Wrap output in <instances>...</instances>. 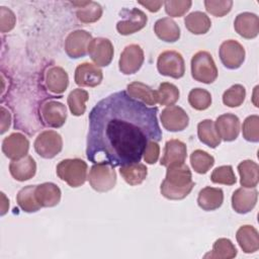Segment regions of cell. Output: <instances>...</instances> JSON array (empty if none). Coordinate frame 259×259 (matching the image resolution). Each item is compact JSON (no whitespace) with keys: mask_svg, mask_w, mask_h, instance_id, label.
Listing matches in <instances>:
<instances>
[{"mask_svg":"<svg viewBox=\"0 0 259 259\" xmlns=\"http://www.w3.org/2000/svg\"><path fill=\"white\" fill-rule=\"evenodd\" d=\"M157 113V107L147 106L124 90L99 100L88 116L87 159L112 167L139 163L148 143L162 139Z\"/></svg>","mask_w":259,"mask_h":259,"instance_id":"1","label":"cell"},{"mask_svg":"<svg viewBox=\"0 0 259 259\" xmlns=\"http://www.w3.org/2000/svg\"><path fill=\"white\" fill-rule=\"evenodd\" d=\"M194 182L192 174L186 164L175 165L167 168L166 177L160 186L161 194L171 200L185 198L192 190Z\"/></svg>","mask_w":259,"mask_h":259,"instance_id":"2","label":"cell"},{"mask_svg":"<svg viewBox=\"0 0 259 259\" xmlns=\"http://www.w3.org/2000/svg\"><path fill=\"white\" fill-rule=\"evenodd\" d=\"M57 175L71 187L83 185L87 179L88 166L85 161L75 159L62 160L56 168Z\"/></svg>","mask_w":259,"mask_h":259,"instance_id":"3","label":"cell"},{"mask_svg":"<svg viewBox=\"0 0 259 259\" xmlns=\"http://www.w3.org/2000/svg\"><path fill=\"white\" fill-rule=\"evenodd\" d=\"M191 76L195 81L210 84L218 78V68L211 55L205 51L197 52L191 59Z\"/></svg>","mask_w":259,"mask_h":259,"instance_id":"4","label":"cell"},{"mask_svg":"<svg viewBox=\"0 0 259 259\" xmlns=\"http://www.w3.org/2000/svg\"><path fill=\"white\" fill-rule=\"evenodd\" d=\"M88 180L94 190L98 192L108 191L112 189L116 183L114 167L106 163H95L90 169Z\"/></svg>","mask_w":259,"mask_h":259,"instance_id":"5","label":"cell"},{"mask_svg":"<svg viewBox=\"0 0 259 259\" xmlns=\"http://www.w3.org/2000/svg\"><path fill=\"white\" fill-rule=\"evenodd\" d=\"M157 69L163 76L179 79L184 76L185 63L183 57L178 52L165 51L158 57Z\"/></svg>","mask_w":259,"mask_h":259,"instance_id":"6","label":"cell"},{"mask_svg":"<svg viewBox=\"0 0 259 259\" xmlns=\"http://www.w3.org/2000/svg\"><path fill=\"white\" fill-rule=\"evenodd\" d=\"M33 147L41 158L52 159L62 151L63 140L56 131H45L36 137Z\"/></svg>","mask_w":259,"mask_h":259,"instance_id":"7","label":"cell"},{"mask_svg":"<svg viewBox=\"0 0 259 259\" xmlns=\"http://www.w3.org/2000/svg\"><path fill=\"white\" fill-rule=\"evenodd\" d=\"M119 14L122 19L116 23V29L121 35H130L141 30L148 21L147 15L138 8H124Z\"/></svg>","mask_w":259,"mask_h":259,"instance_id":"8","label":"cell"},{"mask_svg":"<svg viewBox=\"0 0 259 259\" xmlns=\"http://www.w3.org/2000/svg\"><path fill=\"white\" fill-rule=\"evenodd\" d=\"M245 49L235 39L225 40L219 50L222 64L230 70L240 68L245 61Z\"/></svg>","mask_w":259,"mask_h":259,"instance_id":"9","label":"cell"},{"mask_svg":"<svg viewBox=\"0 0 259 259\" xmlns=\"http://www.w3.org/2000/svg\"><path fill=\"white\" fill-rule=\"evenodd\" d=\"M92 35L83 29H76L68 34L65 40V52L71 59H79L88 53Z\"/></svg>","mask_w":259,"mask_h":259,"instance_id":"10","label":"cell"},{"mask_svg":"<svg viewBox=\"0 0 259 259\" xmlns=\"http://www.w3.org/2000/svg\"><path fill=\"white\" fill-rule=\"evenodd\" d=\"M39 115L45 125L49 127H61L67 119L66 106L56 100H48L40 105Z\"/></svg>","mask_w":259,"mask_h":259,"instance_id":"11","label":"cell"},{"mask_svg":"<svg viewBox=\"0 0 259 259\" xmlns=\"http://www.w3.org/2000/svg\"><path fill=\"white\" fill-rule=\"evenodd\" d=\"M144 60L143 49L139 45H130L124 48L120 55L118 61L119 71L124 75L135 74L141 69Z\"/></svg>","mask_w":259,"mask_h":259,"instance_id":"12","label":"cell"},{"mask_svg":"<svg viewBox=\"0 0 259 259\" xmlns=\"http://www.w3.org/2000/svg\"><path fill=\"white\" fill-rule=\"evenodd\" d=\"M162 125L169 132H181L189 123V117L185 110L177 105H170L164 108L160 114Z\"/></svg>","mask_w":259,"mask_h":259,"instance_id":"13","label":"cell"},{"mask_svg":"<svg viewBox=\"0 0 259 259\" xmlns=\"http://www.w3.org/2000/svg\"><path fill=\"white\" fill-rule=\"evenodd\" d=\"M88 54L97 67L108 66L113 58V46L108 38H93L88 48Z\"/></svg>","mask_w":259,"mask_h":259,"instance_id":"14","label":"cell"},{"mask_svg":"<svg viewBox=\"0 0 259 259\" xmlns=\"http://www.w3.org/2000/svg\"><path fill=\"white\" fill-rule=\"evenodd\" d=\"M29 142L21 133H12L2 142L3 154L11 160H18L27 156Z\"/></svg>","mask_w":259,"mask_h":259,"instance_id":"15","label":"cell"},{"mask_svg":"<svg viewBox=\"0 0 259 259\" xmlns=\"http://www.w3.org/2000/svg\"><path fill=\"white\" fill-rule=\"evenodd\" d=\"M75 83L80 87H96L102 79L103 74L101 69L91 63H82L75 70Z\"/></svg>","mask_w":259,"mask_h":259,"instance_id":"16","label":"cell"},{"mask_svg":"<svg viewBox=\"0 0 259 259\" xmlns=\"http://www.w3.org/2000/svg\"><path fill=\"white\" fill-rule=\"evenodd\" d=\"M187 156L186 145L177 139H172L165 144L164 155L160 164L165 167L184 164Z\"/></svg>","mask_w":259,"mask_h":259,"instance_id":"17","label":"cell"},{"mask_svg":"<svg viewBox=\"0 0 259 259\" xmlns=\"http://www.w3.org/2000/svg\"><path fill=\"white\" fill-rule=\"evenodd\" d=\"M257 198L258 191L255 188H238L232 195V207L241 214L250 212L255 207Z\"/></svg>","mask_w":259,"mask_h":259,"instance_id":"18","label":"cell"},{"mask_svg":"<svg viewBox=\"0 0 259 259\" xmlns=\"http://www.w3.org/2000/svg\"><path fill=\"white\" fill-rule=\"evenodd\" d=\"M214 125L221 139L225 142L235 141L240 134V119L233 113L220 115L217 118Z\"/></svg>","mask_w":259,"mask_h":259,"instance_id":"19","label":"cell"},{"mask_svg":"<svg viewBox=\"0 0 259 259\" xmlns=\"http://www.w3.org/2000/svg\"><path fill=\"white\" fill-rule=\"evenodd\" d=\"M236 32L244 38H254L259 33V18L251 12H243L236 16L234 21Z\"/></svg>","mask_w":259,"mask_h":259,"instance_id":"20","label":"cell"},{"mask_svg":"<svg viewBox=\"0 0 259 259\" xmlns=\"http://www.w3.org/2000/svg\"><path fill=\"white\" fill-rule=\"evenodd\" d=\"M45 83L50 92L54 94H62L69 85V77L63 68L53 66L46 72Z\"/></svg>","mask_w":259,"mask_h":259,"instance_id":"21","label":"cell"},{"mask_svg":"<svg viewBox=\"0 0 259 259\" xmlns=\"http://www.w3.org/2000/svg\"><path fill=\"white\" fill-rule=\"evenodd\" d=\"M9 172L17 181L29 180L36 172L35 161L29 155L18 160H12L9 164Z\"/></svg>","mask_w":259,"mask_h":259,"instance_id":"22","label":"cell"},{"mask_svg":"<svg viewBox=\"0 0 259 259\" xmlns=\"http://www.w3.org/2000/svg\"><path fill=\"white\" fill-rule=\"evenodd\" d=\"M236 239L243 250L247 254L255 253L259 249L258 231L250 225H244L239 228L236 233Z\"/></svg>","mask_w":259,"mask_h":259,"instance_id":"23","label":"cell"},{"mask_svg":"<svg viewBox=\"0 0 259 259\" xmlns=\"http://www.w3.org/2000/svg\"><path fill=\"white\" fill-rule=\"evenodd\" d=\"M61 189L55 183L45 182L35 187V196L41 207L56 206L61 200Z\"/></svg>","mask_w":259,"mask_h":259,"instance_id":"24","label":"cell"},{"mask_svg":"<svg viewBox=\"0 0 259 259\" xmlns=\"http://www.w3.org/2000/svg\"><path fill=\"white\" fill-rule=\"evenodd\" d=\"M224 201V192L221 188L206 186L202 188L197 197V203L200 208L206 211L214 210L221 207Z\"/></svg>","mask_w":259,"mask_h":259,"instance_id":"25","label":"cell"},{"mask_svg":"<svg viewBox=\"0 0 259 259\" xmlns=\"http://www.w3.org/2000/svg\"><path fill=\"white\" fill-rule=\"evenodd\" d=\"M77 6L76 15L82 23H93L100 19L102 15V7L94 1H76L72 2Z\"/></svg>","mask_w":259,"mask_h":259,"instance_id":"26","label":"cell"},{"mask_svg":"<svg viewBox=\"0 0 259 259\" xmlns=\"http://www.w3.org/2000/svg\"><path fill=\"white\" fill-rule=\"evenodd\" d=\"M156 35L166 42H175L180 37V28L178 24L170 17L158 19L154 25Z\"/></svg>","mask_w":259,"mask_h":259,"instance_id":"27","label":"cell"},{"mask_svg":"<svg viewBox=\"0 0 259 259\" xmlns=\"http://www.w3.org/2000/svg\"><path fill=\"white\" fill-rule=\"evenodd\" d=\"M126 92L131 97L145 103L146 105L154 106L158 103L156 90H153L151 87L142 82L136 81L128 84L126 87Z\"/></svg>","mask_w":259,"mask_h":259,"instance_id":"28","label":"cell"},{"mask_svg":"<svg viewBox=\"0 0 259 259\" xmlns=\"http://www.w3.org/2000/svg\"><path fill=\"white\" fill-rule=\"evenodd\" d=\"M240 183L246 188H255L259 181V166L252 160H244L238 165Z\"/></svg>","mask_w":259,"mask_h":259,"instance_id":"29","label":"cell"},{"mask_svg":"<svg viewBox=\"0 0 259 259\" xmlns=\"http://www.w3.org/2000/svg\"><path fill=\"white\" fill-rule=\"evenodd\" d=\"M197 136L199 141L209 148H217L222 139L211 119H204L197 124Z\"/></svg>","mask_w":259,"mask_h":259,"instance_id":"30","label":"cell"},{"mask_svg":"<svg viewBox=\"0 0 259 259\" xmlns=\"http://www.w3.org/2000/svg\"><path fill=\"white\" fill-rule=\"evenodd\" d=\"M185 27L193 34H204L206 33L210 26V18L201 11H193L185 16L184 19Z\"/></svg>","mask_w":259,"mask_h":259,"instance_id":"31","label":"cell"},{"mask_svg":"<svg viewBox=\"0 0 259 259\" xmlns=\"http://www.w3.org/2000/svg\"><path fill=\"white\" fill-rule=\"evenodd\" d=\"M119 173L124 179V181L130 185H139L147 177L148 169L145 164L133 163L130 165H124L119 167Z\"/></svg>","mask_w":259,"mask_h":259,"instance_id":"32","label":"cell"},{"mask_svg":"<svg viewBox=\"0 0 259 259\" xmlns=\"http://www.w3.org/2000/svg\"><path fill=\"white\" fill-rule=\"evenodd\" d=\"M35 187L36 185L24 186L16 195L18 206L25 212H34L41 207L35 196Z\"/></svg>","mask_w":259,"mask_h":259,"instance_id":"33","label":"cell"},{"mask_svg":"<svg viewBox=\"0 0 259 259\" xmlns=\"http://www.w3.org/2000/svg\"><path fill=\"white\" fill-rule=\"evenodd\" d=\"M236 255L237 249L232 241L227 238H220L213 243L211 252H208L203 257L211 259H232L236 257Z\"/></svg>","mask_w":259,"mask_h":259,"instance_id":"34","label":"cell"},{"mask_svg":"<svg viewBox=\"0 0 259 259\" xmlns=\"http://www.w3.org/2000/svg\"><path fill=\"white\" fill-rule=\"evenodd\" d=\"M89 99L88 92L84 89L77 88L70 92L67 98L68 106L71 113L75 116L82 115L86 110V101Z\"/></svg>","mask_w":259,"mask_h":259,"instance_id":"35","label":"cell"},{"mask_svg":"<svg viewBox=\"0 0 259 259\" xmlns=\"http://www.w3.org/2000/svg\"><path fill=\"white\" fill-rule=\"evenodd\" d=\"M190 164L198 174H205L214 164V158L207 152L195 150L190 155Z\"/></svg>","mask_w":259,"mask_h":259,"instance_id":"36","label":"cell"},{"mask_svg":"<svg viewBox=\"0 0 259 259\" xmlns=\"http://www.w3.org/2000/svg\"><path fill=\"white\" fill-rule=\"evenodd\" d=\"M157 92V100L161 105H173L179 99L178 88L169 82H163L159 85Z\"/></svg>","mask_w":259,"mask_h":259,"instance_id":"37","label":"cell"},{"mask_svg":"<svg viewBox=\"0 0 259 259\" xmlns=\"http://www.w3.org/2000/svg\"><path fill=\"white\" fill-rule=\"evenodd\" d=\"M188 102L196 110H205L211 104V95L205 89L194 88L188 94Z\"/></svg>","mask_w":259,"mask_h":259,"instance_id":"38","label":"cell"},{"mask_svg":"<svg viewBox=\"0 0 259 259\" xmlns=\"http://www.w3.org/2000/svg\"><path fill=\"white\" fill-rule=\"evenodd\" d=\"M246 97V89L241 84H235L223 94V102L228 107L240 106Z\"/></svg>","mask_w":259,"mask_h":259,"instance_id":"39","label":"cell"},{"mask_svg":"<svg viewBox=\"0 0 259 259\" xmlns=\"http://www.w3.org/2000/svg\"><path fill=\"white\" fill-rule=\"evenodd\" d=\"M211 182L215 184H225V185H233L236 183L237 178L234 173L232 166L224 165L215 168L210 175Z\"/></svg>","mask_w":259,"mask_h":259,"instance_id":"40","label":"cell"},{"mask_svg":"<svg viewBox=\"0 0 259 259\" xmlns=\"http://www.w3.org/2000/svg\"><path fill=\"white\" fill-rule=\"evenodd\" d=\"M242 133L246 141L252 143L259 142V116L257 114L249 115L244 120Z\"/></svg>","mask_w":259,"mask_h":259,"instance_id":"41","label":"cell"},{"mask_svg":"<svg viewBox=\"0 0 259 259\" xmlns=\"http://www.w3.org/2000/svg\"><path fill=\"white\" fill-rule=\"evenodd\" d=\"M233 6L232 0H225V1H213V0H205L204 7L205 10L213 16L223 17L228 14Z\"/></svg>","mask_w":259,"mask_h":259,"instance_id":"42","label":"cell"},{"mask_svg":"<svg viewBox=\"0 0 259 259\" xmlns=\"http://www.w3.org/2000/svg\"><path fill=\"white\" fill-rule=\"evenodd\" d=\"M166 13L171 17H181L183 16L191 7L192 2L189 0L186 1H177V0H168L164 3Z\"/></svg>","mask_w":259,"mask_h":259,"instance_id":"43","label":"cell"},{"mask_svg":"<svg viewBox=\"0 0 259 259\" xmlns=\"http://www.w3.org/2000/svg\"><path fill=\"white\" fill-rule=\"evenodd\" d=\"M0 30L1 32L10 31L16 22L14 13L7 7L2 6L0 9Z\"/></svg>","mask_w":259,"mask_h":259,"instance_id":"44","label":"cell"},{"mask_svg":"<svg viewBox=\"0 0 259 259\" xmlns=\"http://www.w3.org/2000/svg\"><path fill=\"white\" fill-rule=\"evenodd\" d=\"M160 154V147L158 145V142L150 141L144 151V160L148 164H155L158 161Z\"/></svg>","mask_w":259,"mask_h":259,"instance_id":"45","label":"cell"},{"mask_svg":"<svg viewBox=\"0 0 259 259\" xmlns=\"http://www.w3.org/2000/svg\"><path fill=\"white\" fill-rule=\"evenodd\" d=\"M11 123V116L9 111L1 106V134H4L10 126Z\"/></svg>","mask_w":259,"mask_h":259,"instance_id":"46","label":"cell"},{"mask_svg":"<svg viewBox=\"0 0 259 259\" xmlns=\"http://www.w3.org/2000/svg\"><path fill=\"white\" fill-rule=\"evenodd\" d=\"M163 1H139V4L146 7L151 12H157L163 5Z\"/></svg>","mask_w":259,"mask_h":259,"instance_id":"47","label":"cell"},{"mask_svg":"<svg viewBox=\"0 0 259 259\" xmlns=\"http://www.w3.org/2000/svg\"><path fill=\"white\" fill-rule=\"evenodd\" d=\"M1 196H2V198H3V203H2V206H1V215H3V214H5V212H6V209H5V204H7V205H9V201L8 200H6V201H4L5 200V195H4V193L2 192L1 193Z\"/></svg>","mask_w":259,"mask_h":259,"instance_id":"48","label":"cell"}]
</instances>
